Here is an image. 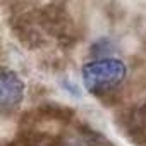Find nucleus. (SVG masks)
I'll use <instances>...</instances> for the list:
<instances>
[{"label": "nucleus", "mask_w": 146, "mask_h": 146, "mask_svg": "<svg viewBox=\"0 0 146 146\" xmlns=\"http://www.w3.org/2000/svg\"><path fill=\"white\" fill-rule=\"evenodd\" d=\"M84 88L91 95H105L124 83L127 65L117 57H100L81 67Z\"/></svg>", "instance_id": "nucleus-1"}, {"label": "nucleus", "mask_w": 146, "mask_h": 146, "mask_svg": "<svg viewBox=\"0 0 146 146\" xmlns=\"http://www.w3.org/2000/svg\"><path fill=\"white\" fill-rule=\"evenodd\" d=\"M24 83L17 72L11 69H0V110L17 107L24 98Z\"/></svg>", "instance_id": "nucleus-2"}]
</instances>
